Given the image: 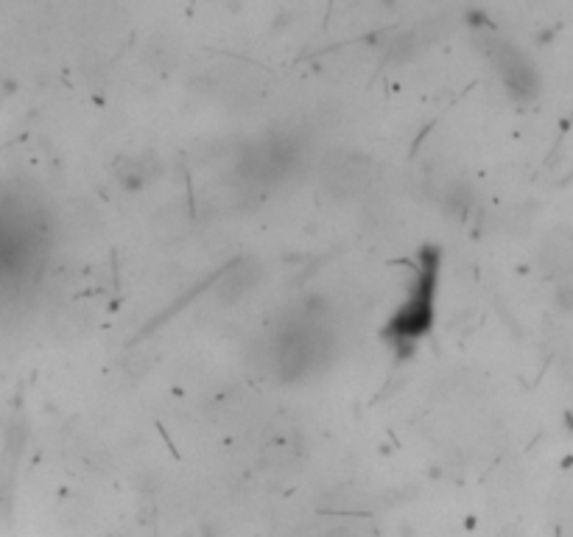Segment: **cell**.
Listing matches in <instances>:
<instances>
[{
    "label": "cell",
    "mask_w": 573,
    "mask_h": 537,
    "mask_svg": "<svg viewBox=\"0 0 573 537\" xmlns=\"http://www.w3.org/2000/svg\"><path fill=\"white\" fill-rule=\"evenodd\" d=\"M434 288H436V252L428 250L425 258L420 261L417 277L412 288H408L405 303L394 311L386 327V339H392L397 347L414 344L417 339H423L434 319Z\"/></svg>",
    "instance_id": "cell-1"
},
{
    "label": "cell",
    "mask_w": 573,
    "mask_h": 537,
    "mask_svg": "<svg viewBox=\"0 0 573 537\" xmlns=\"http://www.w3.org/2000/svg\"><path fill=\"white\" fill-rule=\"evenodd\" d=\"M554 303H557V308H559V311L573 314V285H559V288H557Z\"/></svg>",
    "instance_id": "cell-2"
}]
</instances>
